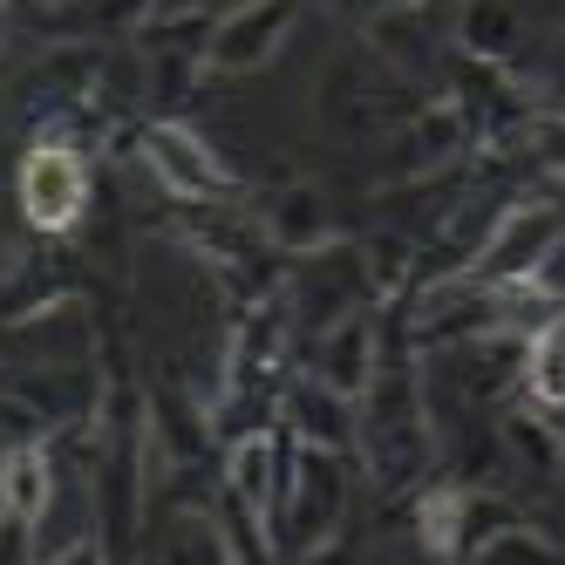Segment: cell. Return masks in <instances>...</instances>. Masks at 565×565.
<instances>
[{
  "label": "cell",
  "instance_id": "6da1fadb",
  "mask_svg": "<svg viewBox=\"0 0 565 565\" xmlns=\"http://www.w3.org/2000/svg\"><path fill=\"white\" fill-rule=\"evenodd\" d=\"M21 205L34 225H75V212H83V164H75L68 150H34L28 171H21Z\"/></svg>",
  "mask_w": 565,
  "mask_h": 565
},
{
  "label": "cell",
  "instance_id": "7a4b0ae2",
  "mask_svg": "<svg viewBox=\"0 0 565 565\" xmlns=\"http://www.w3.org/2000/svg\"><path fill=\"white\" fill-rule=\"evenodd\" d=\"M150 157H157V164H164V171H171L184 191H212V184H218V171L205 164V150H198V143H184L178 130H157V137H150Z\"/></svg>",
  "mask_w": 565,
  "mask_h": 565
}]
</instances>
